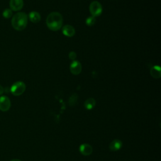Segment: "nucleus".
Listing matches in <instances>:
<instances>
[{"label":"nucleus","instance_id":"3","mask_svg":"<svg viewBox=\"0 0 161 161\" xmlns=\"http://www.w3.org/2000/svg\"><path fill=\"white\" fill-rule=\"evenodd\" d=\"M26 89V85L22 81L15 82L11 87L10 91L12 94L16 96L21 95Z\"/></svg>","mask_w":161,"mask_h":161},{"label":"nucleus","instance_id":"8","mask_svg":"<svg viewBox=\"0 0 161 161\" xmlns=\"http://www.w3.org/2000/svg\"><path fill=\"white\" fill-rule=\"evenodd\" d=\"M23 6V0H10L9 7L12 11H18L22 9Z\"/></svg>","mask_w":161,"mask_h":161},{"label":"nucleus","instance_id":"10","mask_svg":"<svg viewBox=\"0 0 161 161\" xmlns=\"http://www.w3.org/2000/svg\"><path fill=\"white\" fill-rule=\"evenodd\" d=\"M122 142L120 140L115 139L113 140L109 145V148L112 152H116L119 150L122 147Z\"/></svg>","mask_w":161,"mask_h":161},{"label":"nucleus","instance_id":"16","mask_svg":"<svg viewBox=\"0 0 161 161\" xmlns=\"http://www.w3.org/2000/svg\"><path fill=\"white\" fill-rule=\"evenodd\" d=\"M12 14H13V13H12V10L11 9H5L4 10V11L3 12V16L5 18H11L12 16Z\"/></svg>","mask_w":161,"mask_h":161},{"label":"nucleus","instance_id":"1","mask_svg":"<svg viewBox=\"0 0 161 161\" xmlns=\"http://www.w3.org/2000/svg\"><path fill=\"white\" fill-rule=\"evenodd\" d=\"M63 23V18L58 12H52L47 18L46 24L47 27L52 31L59 30Z\"/></svg>","mask_w":161,"mask_h":161},{"label":"nucleus","instance_id":"14","mask_svg":"<svg viewBox=\"0 0 161 161\" xmlns=\"http://www.w3.org/2000/svg\"><path fill=\"white\" fill-rule=\"evenodd\" d=\"M95 23H96V18L92 16L87 17L86 19V23L89 26H92Z\"/></svg>","mask_w":161,"mask_h":161},{"label":"nucleus","instance_id":"5","mask_svg":"<svg viewBox=\"0 0 161 161\" xmlns=\"http://www.w3.org/2000/svg\"><path fill=\"white\" fill-rule=\"evenodd\" d=\"M11 107V101L8 97L2 96L0 97V110L5 112L9 109Z\"/></svg>","mask_w":161,"mask_h":161},{"label":"nucleus","instance_id":"9","mask_svg":"<svg viewBox=\"0 0 161 161\" xmlns=\"http://www.w3.org/2000/svg\"><path fill=\"white\" fill-rule=\"evenodd\" d=\"M62 33L66 36L72 37L75 35V31L74 28L72 26H71L70 25H65L63 26Z\"/></svg>","mask_w":161,"mask_h":161},{"label":"nucleus","instance_id":"11","mask_svg":"<svg viewBox=\"0 0 161 161\" xmlns=\"http://www.w3.org/2000/svg\"><path fill=\"white\" fill-rule=\"evenodd\" d=\"M30 20L34 23H38L41 19V16L37 11H31L28 14Z\"/></svg>","mask_w":161,"mask_h":161},{"label":"nucleus","instance_id":"6","mask_svg":"<svg viewBox=\"0 0 161 161\" xmlns=\"http://www.w3.org/2000/svg\"><path fill=\"white\" fill-rule=\"evenodd\" d=\"M70 72L74 75H78L81 72L82 65L77 60H73L70 65Z\"/></svg>","mask_w":161,"mask_h":161},{"label":"nucleus","instance_id":"17","mask_svg":"<svg viewBox=\"0 0 161 161\" xmlns=\"http://www.w3.org/2000/svg\"><path fill=\"white\" fill-rule=\"evenodd\" d=\"M77 57V55L75 53V52H70L69 54V57L70 60H75V58Z\"/></svg>","mask_w":161,"mask_h":161},{"label":"nucleus","instance_id":"2","mask_svg":"<svg viewBox=\"0 0 161 161\" xmlns=\"http://www.w3.org/2000/svg\"><path fill=\"white\" fill-rule=\"evenodd\" d=\"M28 23V16L24 12L16 13L12 18L11 25L13 28L18 31L24 30Z\"/></svg>","mask_w":161,"mask_h":161},{"label":"nucleus","instance_id":"19","mask_svg":"<svg viewBox=\"0 0 161 161\" xmlns=\"http://www.w3.org/2000/svg\"><path fill=\"white\" fill-rule=\"evenodd\" d=\"M10 161H21V160H20L19 159H13V160H11Z\"/></svg>","mask_w":161,"mask_h":161},{"label":"nucleus","instance_id":"18","mask_svg":"<svg viewBox=\"0 0 161 161\" xmlns=\"http://www.w3.org/2000/svg\"><path fill=\"white\" fill-rule=\"evenodd\" d=\"M4 92V89L3 87L0 85V95H1Z\"/></svg>","mask_w":161,"mask_h":161},{"label":"nucleus","instance_id":"12","mask_svg":"<svg viewBox=\"0 0 161 161\" xmlns=\"http://www.w3.org/2000/svg\"><path fill=\"white\" fill-rule=\"evenodd\" d=\"M150 75L155 79H158L161 76L160 67L158 65H155L150 69Z\"/></svg>","mask_w":161,"mask_h":161},{"label":"nucleus","instance_id":"4","mask_svg":"<svg viewBox=\"0 0 161 161\" xmlns=\"http://www.w3.org/2000/svg\"><path fill=\"white\" fill-rule=\"evenodd\" d=\"M89 11L92 16H99L101 14L103 11L102 5L98 1H92L89 6Z\"/></svg>","mask_w":161,"mask_h":161},{"label":"nucleus","instance_id":"15","mask_svg":"<svg viewBox=\"0 0 161 161\" xmlns=\"http://www.w3.org/2000/svg\"><path fill=\"white\" fill-rule=\"evenodd\" d=\"M77 101V94L74 93L69 98V105L74 106L76 103Z\"/></svg>","mask_w":161,"mask_h":161},{"label":"nucleus","instance_id":"13","mask_svg":"<svg viewBox=\"0 0 161 161\" xmlns=\"http://www.w3.org/2000/svg\"><path fill=\"white\" fill-rule=\"evenodd\" d=\"M95 105H96V100L92 97L88 98L84 102V107L87 110L92 109V108H94Z\"/></svg>","mask_w":161,"mask_h":161},{"label":"nucleus","instance_id":"7","mask_svg":"<svg viewBox=\"0 0 161 161\" xmlns=\"http://www.w3.org/2000/svg\"><path fill=\"white\" fill-rule=\"evenodd\" d=\"M79 152L82 155L88 156L92 153V147L88 143H82L79 147Z\"/></svg>","mask_w":161,"mask_h":161}]
</instances>
